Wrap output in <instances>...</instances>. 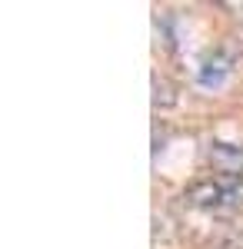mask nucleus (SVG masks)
Here are the masks:
<instances>
[{
    "mask_svg": "<svg viewBox=\"0 0 243 249\" xmlns=\"http://www.w3.org/2000/svg\"><path fill=\"white\" fill-rule=\"evenodd\" d=\"M187 199L200 210H243V176H217V179L193 183L187 190Z\"/></svg>",
    "mask_w": 243,
    "mask_h": 249,
    "instance_id": "obj_1",
    "label": "nucleus"
},
{
    "mask_svg": "<svg viewBox=\"0 0 243 249\" xmlns=\"http://www.w3.org/2000/svg\"><path fill=\"white\" fill-rule=\"evenodd\" d=\"M210 163L226 176H243V146H237V143H210Z\"/></svg>",
    "mask_w": 243,
    "mask_h": 249,
    "instance_id": "obj_2",
    "label": "nucleus"
},
{
    "mask_svg": "<svg viewBox=\"0 0 243 249\" xmlns=\"http://www.w3.org/2000/svg\"><path fill=\"white\" fill-rule=\"evenodd\" d=\"M226 73H230V57L217 50V53H210V57L203 60V67H200L197 80H200V87H220Z\"/></svg>",
    "mask_w": 243,
    "mask_h": 249,
    "instance_id": "obj_3",
    "label": "nucleus"
}]
</instances>
